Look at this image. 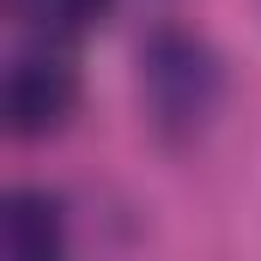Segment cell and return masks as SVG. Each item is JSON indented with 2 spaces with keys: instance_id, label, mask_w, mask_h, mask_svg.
I'll list each match as a JSON object with an SVG mask.
<instances>
[{
  "instance_id": "cell-1",
  "label": "cell",
  "mask_w": 261,
  "mask_h": 261,
  "mask_svg": "<svg viewBox=\"0 0 261 261\" xmlns=\"http://www.w3.org/2000/svg\"><path fill=\"white\" fill-rule=\"evenodd\" d=\"M140 79H146V103L158 110V122H189L195 128L200 116L213 110V97H219V67L213 55L200 49L195 37H182V31H164V37H152L146 49H140Z\"/></svg>"
},
{
  "instance_id": "cell-2",
  "label": "cell",
  "mask_w": 261,
  "mask_h": 261,
  "mask_svg": "<svg viewBox=\"0 0 261 261\" xmlns=\"http://www.w3.org/2000/svg\"><path fill=\"white\" fill-rule=\"evenodd\" d=\"M73 103H79V73L61 49H24L6 67V134L12 140L61 134Z\"/></svg>"
},
{
  "instance_id": "cell-3",
  "label": "cell",
  "mask_w": 261,
  "mask_h": 261,
  "mask_svg": "<svg viewBox=\"0 0 261 261\" xmlns=\"http://www.w3.org/2000/svg\"><path fill=\"white\" fill-rule=\"evenodd\" d=\"M67 243V219H61V200L43 195V189H18L0 213V249L12 261H49L61 255Z\"/></svg>"
},
{
  "instance_id": "cell-4",
  "label": "cell",
  "mask_w": 261,
  "mask_h": 261,
  "mask_svg": "<svg viewBox=\"0 0 261 261\" xmlns=\"http://www.w3.org/2000/svg\"><path fill=\"white\" fill-rule=\"evenodd\" d=\"M110 6H116V0H24V12H31L49 37H79V31H91L97 18H110Z\"/></svg>"
}]
</instances>
